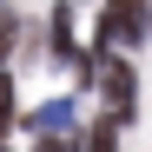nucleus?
Wrapping results in <instances>:
<instances>
[{"instance_id":"nucleus-5","label":"nucleus","mask_w":152,"mask_h":152,"mask_svg":"<svg viewBox=\"0 0 152 152\" xmlns=\"http://www.w3.org/2000/svg\"><path fill=\"white\" fill-rule=\"evenodd\" d=\"M80 152H119V126L93 119V132H86V145H80Z\"/></svg>"},{"instance_id":"nucleus-8","label":"nucleus","mask_w":152,"mask_h":152,"mask_svg":"<svg viewBox=\"0 0 152 152\" xmlns=\"http://www.w3.org/2000/svg\"><path fill=\"white\" fill-rule=\"evenodd\" d=\"M40 152H73V139H40Z\"/></svg>"},{"instance_id":"nucleus-9","label":"nucleus","mask_w":152,"mask_h":152,"mask_svg":"<svg viewBox=\"0 0 152 152\" xmlns=\"http://www.w3.org/2000/svg\"><path fill=\"white\" fill-rule=\"evenodd\" d=\"M0 152H7V145H0Z\"/></svg>"},{"instance_id":"nucleus-7","label":"nucleus","mask_w":152,"mask_h":152,"mask_svg":"<svg viewBox=\"0 0 152 152\" xmlns=\"http://www.w3.org/2000/svg\"><path fill=\"white\" fill-rule=\"evenodd\" d=\"M13 33H20V13H0V60H7V46H13Z\"/></svg>"},{"instance_id":"nucleus-2","label":"nucleus","mask_w":152,"mask_h":152,"mask_svg":"<svg viewBox=\"0 0 152 152\" xmlns=\"http://www.w3.org/2000/svg\"><path fill=\"white\" fill-rule=\"evenodd\" d=\"M93 86H99V99H106V126H126V119H132L139 80H132L126 60H99V66H93Z\"/></svg>"},{"instance_id":"nucleus-4","label":"nucleus","mask_w":152,"mask_h":152,"mask_svg":"<svg viewBox=\"0 0 152 152\" xmlns=\"http://www.w3.org/2000/svg\"><path fill=\"white\" fill-rule=\"evenodd\" d=\"M46 46H53V60H73V13L53 7V33H46Z\"/></svg>"},{"instance_id":"nucleus-6","label":"nucleus","mask_w":152,"mask_h":152,"mask_svg":"<svg viewBox=\"0 0 152 152\" xmlns=\"http://www.w3.org/2000/svg\"><path fill=\"white\" fill-rule=\"evenodd\" d=\"M13 132V73H0V139Z\"/></svg>"},{"instance_id":"nucleus-1","label":"nucleus","mask_w":152,"mask_h":152,"mask_svg":"<svg viewBox=\"0 0 152 152\" xmlns=\"http://www.w3.org/2000/svg\"><path fill=\"white\" fill-rule=\"evenodd\" d=\"M152 27V0H106L99 7V27H93V46H139Z\"/></svg>"},{"instance_id":"nucleus-3","label":"nucleus","mask_w":152,"mask_h":152,"mask_svg":"<svg viewBox=\"0 0 152 152\" xmlns=\"http://www.w3.org/2000/svg\"><path fill=\"white\" fill-rule=\"evenodd\" d=\"M73 119H80V106H73V99H46L27 126H33L40 139H66V132H73Z\"/></svg>"}]
</instances>
